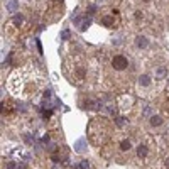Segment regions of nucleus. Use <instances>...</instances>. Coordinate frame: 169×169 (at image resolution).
<instances>
[{
	"label": "nucleus",
	"instance_id": "obj_1",
	"mask_svg": "<svg viewBox=\"0 0 169 169\" xmlns=\"http://www.w3.org/2000/svg\"><path fill=\"white\" fill-rule=\"evenodd\" d=\"M88 135L93 140V144L96 145H101V144L107 142V137H108V125H107L103 120H95L90 123V129H88Z\"/></svg>",
	"mask_w": 169,
	"mask_h": 169
},
{
	"label": "nucleus",
	"instance_id": "obj_2",
	"mask_svg": "<svg viewBox=\"0 0 169 169\" xmlns=\"http://www.w3.org/2000/svg\"><path fill=\"white\" fill-rule=\"evenodd\" d=\"M9 84H10V91L12 93H21L22 86H24V81H22V76L21 73H15L14 76H10V79H9Z\"/></svg>",
	"mask_w": 169,
	"mask_h": 169
},
{
	"label": "nucleus",
	"instance_id": "obj_3",
	"mask_svg": "<svg viewBox=\"0 0 169 169\" xmlns=\"http://www.w3.org/2000/svg\"><path fill=\"white\" fill-rule=\"evenodd\" d=\"M112 66H113V69H117V71H122V69H125L127 66H129V59H127L125 56L118 54V56H115V58L112 59Z\"/></svg>",
	"mask_w": 169,
	"mask_h": 169
},
{
	"label": "nucleus",
	"instance_id": "obj_4",
	"mask_svg": "<svg viewBox=\"0 0 169 169\" xmlns=\"http://www.w3.org/2000/svg\"><path fill=\"white\" fill-rule=\"evenodd\" d=\"M135 48H139V49L149 48V39L145 36H137L135 37Z\"/></svg>",
	"mask_w": 169,
	"mask_h": 169
},
{
	"label": "nucleus",
	"instance_id": "obj_5",
	"mask_svg": "<svg viewBox=\"0 0 169 169\" xmlns=\"http://www.w3.org/2000/svg\"><path fill=\"white\" fill-rule=\"evenodd\" d=\"M137 156H139L140 159L147 157V156H149V147H147V145H144V144H140V145L137 147Z\"/></svg>",
	"mask_w": 169,
	"mask_h": 169
},
{
	"label": "nucleus",
	"instance_id": "obj_6",
	"mask_svg": "<svg viewBox=\"0 0 169 169\" xmlns=\"http://www.w3.org/2000/svg\"><path fill=\"white\" fill-rule=\"evenodd\" d=\"M139 84L144 86V88L151 86V76H149V74H140V78H139Z\"/></svg>",
	"mask_w": 169,
	"mask_h": 169
},
{
	"label": "nucleus",
	"instance_id": "obj_7",
	"mask_svg": "<svg viewBox=\"0 0 169 169\" xmlns=\"http://www.w3.org/2000/svg\"><path fill=\"white\" fill-rule=\"evenodd\" d=\"M149 122H151V125L152 127H159V125H162V117L161 115H152Z\"/></svg>",
	"mask_w": 169,
	"mask_h": 169
},
{
	"label": "nucleus",
	"instance_id": "obj_8",
	"mask_svg": "<svg viewBox=\"0 0 169 169\" xmlns=\"http://www.w3.org/2000/svg\"><path fill=\"white\" fill-rule=\"evenodd\" d=\"M17 9H19V2H17V0H10V2L7 4V10L9 12H15Z\"/></svg>",
	"mask_w": 169,
	"mask_h": 169
},
{
	"label": "nucleus",
	"instance_id": "obj_9",
	"mask_svg": "<svg viewBox=\"0 0 169 169\" xmlns=\"http://www.w3.org/2000/svg\"><path fill=\"white\" fill-rule=\"evenodd\" d=\"M22 21H24V15H22V14H15L14 19H12V24H15V26H22Z\"/></svg>",
	"mask_w": 169,
	"mask_h": 169
},
{
	"label": "nucleus",
	"instance_id": "obj_10",
	"mask_svg": "<svg viewBox=\"0 0 169 169\" xmlns=\"http://www.w3.org/2000/svg\"><path fill=\"white\" fill-rule=\"evenodd\" d=\"M156 76H157L159 79H162L168 76V69L166 68H157V71H156Z\"/></svg>",
	"mask_w": 169,
	"mask_h": 169
},
{
	"label": "nucleus",
	"instance_id": "obj_11",
	"mask_svg": "<svg viewBox=\"0 0 169 169\" xmlns=\"http://www.w3.org/2000/svg\"><path fill=\"white\" fill-rule=\"evenodd\" d=\"M130 147H132V145H130V140H127V139H125V140H122V142H120V149H122V151H130Z\"/></svg>",
	"mask_w": 169,
	"mask_h": 169
},
{
	"label": "nucleus",
	"instance_id": "obj_12",
	"mask_svg": "<svg viewBox=\"0 0 169 169\" xmlns=\"http://www.w3.org/2000/svg\"><path fill=\"white\" fill-rule=\"evenodd\" d=\"M113 21H115V19H113V17H103V24H105V26H110V27H113V26H115V22H113Z\"/></svg>",
	"mask_w": 169,
	"mask_h": 169
},
{
	"label": "nucleus",
	"instance_id": "obj_13",
	"mask_svg": "<svg viewBox=\"0 0 169 169\" xmlns=\"http://www.w3.org/2000/svg\"><path fill=\"white\" fill-rule=\"evenodd\" d=\"M130 98H129V96H123V98H120V107H123V108H129V107H130Z\"/></svg>",
	"mask_w": 169,
	"mask_h": 169
},
{
	"label": "nucleus",
	"instance_id": "obj_14",
	"mask_svg": "<svg viewBox=\"0 0 169 169\" xmlns=\"http://www.w3.org/2000/svg\"><path fill=\"white\" fill-rule=\"evenodd\" d=\"M76 151H78V152H81V151H86V144H84V140H79L78 144H76Z\"/></svg>",
	"mask_w": 169,
	"mask_h": 169
},
{
	"label": "nucleus",
	"instance_id": "obj_15",
	"mask_svg": "<svg viewBox=\"0 0 169 169\" xmlns=\"http://www.w3.org/2000/svg\"><path fill=\"white\" fill-rule=\"evenodd\" d=\"M95 12H96V5H93V4H91V5H88V12H86V17H90V19H91V15H93Z\"/></svg>",
	"mask_w": 169,
	"mask_h": 169
},
{
	"label": "nucleus",
	"instance_id": "obj_16",
	"mask_svg": "<svg viewBox=\"0 0 169 169\" xmlns=\"http://www.w3.org/2000/svg\"><path fill=\"white\" fill-rule=\"evenodd\" d=\"M41 113H42V117H44V118H49V117L53 115V110H51V108H42Z\"/></svg>",
	"mask_w": 169,
	"mask_h": 169
},
{
	"label": "nucleus",
	"instance_id": "obj_17",
	"mask_svg": "<svg viewBox=\"0 0 169 169\" xmlns=\"http://www.w3.org/2000/svg\"><path fill=\"white\" fill-rule=\"evenodd\" d=\"M78 168H79V169H90V162H88L86 159H83V161H79Z\"/></svg>",
	"mask_w": 169,
	"mask_h": 169
},
{
	"label": "nucleus",
	"instance_id": "obj_18",
	"mask_svg": "<svg viewBox=\"0 0 169 169\" xmlns=\"http://www.w3.org/2000/svg\"><path fill=\"white\" fill-rule=\"evenodd\" d=\"M115 123H117V127H123L127 123V120L123 118V117H117V118H115Z\"/></svg>",
	"mask_w": 169,
	"mask_h": 169
},
{
	"label": "nucleus",
	"instance_id": "obj_19",
	"mask_svg": "<svg viewBox=\"0 0 169 169\" xmlns=\"http://www.w3.org/2000/svg\"><path fill=\"white\" fill-rule=\"evenodd\" d=\"M24 140H26L27 144H32V135L31 134H24Z\"/></svg>",
	"mask_w": 169,
	"mask_h": 169
},
{
	"label": "nucleus",
	"instance_id": "obj_20",
	"mask_svg": "<svg viewBox=\"0 0 169 169\" xmlns=\"http://www.w3.org/2000/svg\"><path fill=\"white\" fill-rule=\"evenodd\" d=\"M17 168V162L15 161H10V162H7V169H15Z\"/></svg>",
	"mask_w": 169,
	"mask_h": 169
},
{
	"label": "nucleus",
	"instance_id": "obj_21",
	"mask_svg": "<svg viewBox=\"0 0 169 169\" xmlns=\"http://www.w3.org/2000/svg\"><path fill=\"white\" fill-rule=\"evenodd\" d=\"M69 36H71V32H69L68 29H64V31H63V36H61V37H63V39H69Z\"/></svg>",
	"mask_w": 169,
	"mask_h": 169
},
{
	"label": "nucleus",
	"instance_id": "obj_22",
	"mask_svg": "<svg viewBox=\"0 0 169 169\" xmlns=\"http://www.w3.org/2000/svg\"><path fill=\"white\" fill-rule=\"evenodd\" d=\"M164 166H166V169H169V157L164 159Z\"/></svg>",
	"mask_w": 169,
	"mask_h": 169
},
{
	"label": "nucleus",
	"instance_id": "obj_23",
	"mask_svg": "<svg viewBox=\"0 0 169 169\" xmlns=\"http://www.w3.org/2000/svg\"><path fill=\"white\" fill-rule=\"evenodd\" d=\"M144 2H149V0H144Z\"/></svg>",
	"mask_w": 169,
	"mask_h": 169
},
{
	"label": "nucleus",
	"instance_id": "obj_24",
	"mask_svg": "<svg viewBox=\"0 0 169 169\" xmlns=\"http://www.w3.org/2000/svg\"><path fill=\"white\" fill-rule=\"evenodd\" d=\"M98 2H101V0H98Z\"/></svg>",
	"mask_w": 169,
	"mask_h": 169
}]
</instances>
